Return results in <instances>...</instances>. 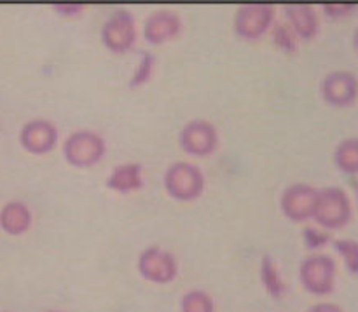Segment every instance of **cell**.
<instances>
[{
  "instance_id": "7a4b0ae2",
  "label": "cell",
  "mask_w": 358,
  "mask_h": 312,
  "mask_svg": "<svg viewBox=\"0 0 358 312\" xmlns=\"http://www.w3.org/2000/svg\"><path fill=\"white\" fill-rule=\"evenodd\" d=\"M311 220L327 232L345 229L353 220V202L348 192L336 185L318 188L317 205Z\"/></svg>"
},
{
  "instance_id": "7402d4cb",
  "label": "cell",
  "mask_w": 358,
  "mask_h": 312,
  "mask_svg": "<svg viewBox=\"0 0 358 312\" xmlns=\"http://www.w3.org/2000/svg\"><path fill=\"white\" fill-rule=\"evenodd\" d=\"M303 243L311 253H318L322 248H325L327 244L332 243V236L327 230L320 229V227H304L303 229Z\"/></svg>"
},
{
  "instance_id": "44dd1931",
  "label": "cell",
  "mask_w": 358,
  "mask_h": 312,
  "mask_svg": "<svg viewBox=\"0 0 358 312\" xmlns=\"http://www.w3.org/2000/svg\"><path fill=\"white\" fill-rule=\"evenodd\" d=\"M332 246L341 257L346 271L352 276H358V241L341 237V239H332Z\"/></svg>"
},
{
  "instance_id": "3957f363",
  "label": "cell",
  "mask_w": 358,
  "mask_h": 312,
  "mask_svg": "<svg viewBox=\"0 0 358 312\" xmlns=\"http://www.w3.org/2000/svg\"><path fill=\"white\" fill-rule=\"evenodd\" d=\"M107 140L94 129H76L70 133L62 145L63 159L66 164L79 170L93 168L103 161L107 156Z\"/></svg>"
},
{
  "instance_id": "ba28073f",
  "label": "cell",
  "mask_w": 358,
  "mask_h": 312,
  "mask_svg": "<svg viewBox=\"0 0 358 312\" xmlns=\"http://www.w3.org/2000/svg\"><path fill=\"white\" fill-rule=\"evenodd\" d=\"M178 145L191 157L212 156L220 145L219 128L208 119H191L178 133Z\"/></svg>"
},
{
  "instance_id": "4fadbf2b",
  "label": "cell",
  "mask_w": 358,
  "mask_h": 312,
  "mask_svg": "<svg viewBox=\"0 0 358 312\" xmlns=\"http://www.w3.org/2000/svg\"><path fill=\"white\" fill-rule=\"evenodd\" d=\"M283 13H285V23L292 28L299 42H310L318 37L322 21L317 7L310 3H290L285 6Z\"/></svg>"
},
{
  "instance_id": "5bb4252c",
  "label": "cell",
  "mask_w": 358,
  "mask_h": 312,
  "mask_svg": "<svg viewBox=\"0 0 358 312\" xmlns=\"http://www.w3.org/2000/svg\"><path fill=\"white\" fill-rule=\"evenodd\" d=\"M108 191L115 192V194L128 195L133 192L142 191L145 180H143V168L138 163H121L117 166L112 168L108 173L107 180H105Z\"/></svg>"
},
{
  "instance_id": "7c38bea8",
  "label": "cell",
  "mask_w": 358,
  "mask_h": 312,
  "mask_svg": "<svg viewBox=\"0 0 358 312\" xmlns=\"http://www.w3.org/2000/svg\"><path fill=\"white\" fill-rule=\"evenodd\" d=\"M184 31V20L173 9H156L143 20L142 35L150 45H163L178 38Z\"/></svg>"
},
{
  "instance_id": "603a6c76",
  "label": "cell",
  "mask_w": 358,
  "mask_h": 312,
  "mask_svg": "<svg viewBox=\"0 0 358 312\" xmlns=\"http://www.w3.org/2000/svg\"><path fill=\"white\" fill-rule=\"evenodd\" d=\"M357 9H358L357 3L336 2V3H324V6H322V13H324L325 17H329V20H345V17L355 14Z\"/></svg>"
},
{
  "instance_id": "8992f818",
  "label": "cell",
  "mask_w": 358,
  "mask_h": 312,
  "mask_svg": "<svg viewBox=\"0 0 358 312\" xmlns=\"http://www.w3.org/2000/svg\"><path fill=\"white\" fill-rule=\"evenodd\" d=\"M276 10L271 3H243L234 10L233 31L240 40L257 42L271 31Z\"/></svg>"
},
{
  "instance_id": "cb8c5ba5",
  "label": "cell",
  "mask_w": 358,
  "mask_h": 312,
  "mask_svg": "<svg viewBox=\"0 0 358 312\" xmlns=\"http://www.w3.org/2000/svg\"><path fill=\"white\" fill-rule=\"evenodd\" d=\"M52 10L62 17H77L84 13L83 3H52Z\"/></svg>"
},
{
  "instance_id": "e0dca14e",
  "label": "cell",
  "mask_w": 358,
  "mask_h": 312,
  "mask_svg": "<svg viewBox=\"0 0 358 312\" xmlns=\"http://www.w3.org/2000/svg\"><path fill=\"white\" fill-rule=\"evenodd\" d=\"M332 161L334 166L348 177H357L358 174V136H350V138L341 140L336 145L332 152Z\"/></svg>"
},
{
  "instance_id": "83f0119b",
  "label": "cell",
  "mask_w": 358,
  "mask_h": 312,
  "mask_svg": "<svg viewBox=\"0 0 358 312\" xmlns=\"http://www.w3.org/2000/svg\"><path fill=\"white\" fill-rule=\"evenodd\" d=\"M48 312H62V311H48Z\"/></svg>"
},
{
  "instance_id": "d6986e66",
  "label": "cell",
  "mask_w": 358,
  "mask_h": 312,
  "mask_svg": "<svg viewBox=\"0 0 358 312\" xmlns=\"http://www.w3.org/2000/svg\"><path fill=\"white\" fill-rule=\"evenodd\" d=\"M180 312H215V300L205 290H189L180 299Z\"/></svg>"
},
{
  "instance_id": "ffe728a7",
  "label": "cell",
  "mask_w": 358,
  "mask_h": 312,
  "mask_svg": "<svg viewBox=\"0 0 358 312\" xmlns=\"http://www.w3.org/2000/svg\"><path fill=\"white\" fill-rule=\"evenodd\" d=\"M269 34H271L273 44L285 54H294L299 49V38L296 37L292 28L285 21H275Z\"/></svg>"
},
{
  "instance_id": "52a82bcc",
  "label": "cell",
  "mask_w": 358,
  "mask_h": 312,
  "mask_svg": "<svg viewBox=\"0 0 358 312\" xmlns=\"http://www.w3.org/2000/svg\"><path fill=\"white\" fill-rule=\"evenodd\" d=\"M136 272L152 285H170L178 278V262L171 251L150 244L136 258Z\"/></svg>"
},
{
  "instance_id": "8fae6325",
  "label": "cell",
  "mask_w": 358,
  "mask_h": 312,
  "mask_svg": "<svg viewBox=\"0 0 358 312\" xmlns=\"http://www.w3.org/2000/svg\"><path fill=\"white\" fill-rule=\"evenodd\" d=\"M17 140L24 152L31 156H45L58 147L59 129L49 119L35 117L21 126Z\"/></svg>"
},
{
  "instance_id": "4316f807",
  "label": "cell",
  "mask_w": 358,
  "mask_h": 312,
  "mask_svg": "<svg viewBox=\"0 0 358 312\" xmlns=\"http://www.w3.org/2000/svg\"><path fill=\"white\" fill-rule=\"evenodd\" d=\"M355 199H357V208H358V184H357V191H355Z\"/></svg>"
},
{
  "instance_id": "277c9868",
  "label": "cell",
  "mask_w": 358,
  "mask_h": 312,
  "mask_svg": "<svg viewBox=\"0 0 358 312\" xmlns=\"http://www.w3.org/2000/svg\"><path fill=\"white\" fill-rule=\"evenodd\" d=\"M299 283L313 297H329L338 283V262L327 253H310L299 264Z\"/></svg>"
},
{
  "instance_id": "484cf974",
  "label": "cell",
  "mask_w": 358,
  "mask_h": 312,
  "mask_svg": "<svg viewBox=\"0 0 358 312\" xmlns=\"http://www.w3.org/2000/svg\"><path fill=\"white\" fill-rule=\"evenodd\" d=\"M353 45H355V49H357V52H358V24H357V28H355V34H353Z\"/></svg>"
},
{
  "instance_id": "6da1fadb",
  "label": "cell",
  "mask_w": 358,
  "mask_h": 312,
  "mask_svg": "<svg viewBox=\"0 0 358 312\" xmlns=\"http://www.w3.org/2000/svg\"><path fill=\"white\" fill-rule=\"evenodd\" d=\"M163 187L177 202H194L205 194L206 177L201 168L189 161H175L164 170Z\"/></svg>"
},
{
  "instance_id": "9c48e42d",
  "label": "cell",
  "mask_w": 358,
  "mask_h": 312,
  "mask_svg": "<svg viewBox=\"0 0 358 312\" xmlns=\"http://www.w3.org/2000/svg\"><path fill=\"white\" fill-rule=\"evenodd\" d=\"M318 188L306 181H296L283 188L280 195V209L283 216L294 223H306L313 218Z\"/></svg>"
},
{
  "instance_id": "2e32d148",
  "label": "cell",
  "mask_w": 358,
  "mask_h": 312,
  "mask_svg": "<svg viewBox=\"0 0 358 312\" xmlns=\"http://www.w3.org/2000/svg\"><path fill=\"white\" fill-rule=\"evenodd\" d=\"M259 279H261V285L264 286L266 293H268L271 299L280 300L285 297L287 293V285L283 281V276L280 272V267L275 264L269 255H264L261 258V264H259Z\"/></svg>"
},
{
  "instance_id": "ac0fdd59",
  "label": "cell",
  "mask_w": 358,
  "mask_h": 312,
  "mask_svg": "<svg viewBox=\"0 0 358 312\" xmlns=\"http://www.w3.org/2000/svg\"><path fill=\"white\" fill-rule=\"evenodd\" d=\"M156 56L150 51L140 52V59L136 63L135 70H133L131 77H129V89H138V87H143L145 84H149L152 80L154 73H156Z\"/></svg>"
},
{
  "instance_id": "5b68a950",
  "label": "cell",
  "mask_w": 358,
  "mask_h": 312,
  "mask_svg": "<svg viewBox=\"0 0 358 312\" xmlns=\"http://www.w3.org/2000/svg\"><path fill=\"white\" fill-rule=\"evenodd\" d=\"M100 40L112 54H128L138 40L136 17L128 9H115L100 28Z\"/></svg>"
},
{
  "instance_id": "d4e9b609",
  "label": "cell",
  "mask_w": 358,
  "mask_h": 312,
  "mask_svg": "<svg viewBox=\"0 0 358 312\" xmlns=\"http://www.w3.org/2000/svg\"><path fill=\"white\" fill-rule=\"evenodd\" d=\"M306 312H346L339 304L336 302H317Z\"/></svg>"
},
{
  "instance_id": "30bf717a",
  "label": "cell",
  "mask_w": 358,
  "mask_h": 312,
  "mask_svg": "<svg viewBox=\"0 0 358 312\" xmlns=\"http://www.w3.org/2000/svg\"><path fill=\"white\" fill-rule=\"evenodd\" d=\"M320 96L329 107L348 108L358 100V77L350 70H332L320 82Z\"/></svg>"
},
{
  "instance_id": "9a60e30c",
  "label": "cell",
  "mask_w": 358,
  "mask_h": 312,
  "mask_svg": "<svg viewBox=\"0 0 358 312\" xmlns=\"http://www.w3.org/2000/svg\"><path fill=\"white\" fill-rule=\"evenodd\" d=\"M31 223H34V213L27 202L14 199L0 208V229L7 236H23L31 229Z\"/></svg>"
}]
</instances>
